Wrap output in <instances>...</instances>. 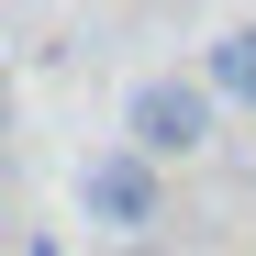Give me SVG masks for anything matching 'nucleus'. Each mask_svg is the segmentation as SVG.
<instances>
[{
  "instance_id": "obj_1",
  "label": "nucleus",
  "mask_w": 256,
  "mask_h": 256,
  "mask_svg": "<svg viewBox=\"0 0 256 256\" xmlns=\"http://www.w3.org/2000/svg\"><path fill=\"white\" fill-rule=\"evenodd\" d=\"M78 212H90L112 245H134V234H156V223H167V167H145L134 145L112 134V145L78 156Z\"/></svg>"
},
{
  "instance_id": "obj_2",
  "label": "nucleus",
  "mask_w": 256,
  "mask_h": 256,
  "mask_svg": "<svg viewBox=\"0 0 256 256\" xmlns=\"http://www.w3.org/2000/svg\"><path fill=\"white\" fill-rule=\"evenodd\" d=\"M212 122H223V100L200 90V78H134V100H122V145H134L145 167H167V156H212Z\"/></svg>"
},
{
  "instance_id": "obj_3",
  "label": "nucleus",
  "mask_w": 256,
  "mask_h": 256,
  "mask_svg": "<svg viewBox=\"0 0 256 256\" xmlns=\"http://www.w3.org/2000/svg\"><path fill=\"white\" fill-rule=\"evenodd\" d=\"M200 90L256 112V22H223V34H212V56H200Z\"/></svg>"
},
{
  "instance_id": "obj_4",
  "label": "nucleus",
  "mask_w": 256,
  "mask_h": 256,
  "mask_svg": "<svg viewBox=\"0 0 256 256\" xmlns=\"http://www.w3.org/2000/svg\"><path fill=\"white\" fill-rule=\"evenodd\" d=\"M112 256H167V245H156V234H134V245H112Z\"/></svg>"
},
{
  "instance_id": "obj_5",
  "label": "nucleus",
  "mask_w": 256,
  "mask_h": 256,
  "mask_svg": "<svg viewBox=\"0 0 256 256\" xmlns=\"http://www.w3.org/2000/svg\"><path fill=\"white\" fill-rule=\"evenodd\" d=\"M0 156H12V90H0Z\"/></svg>"
}]
</instances>
